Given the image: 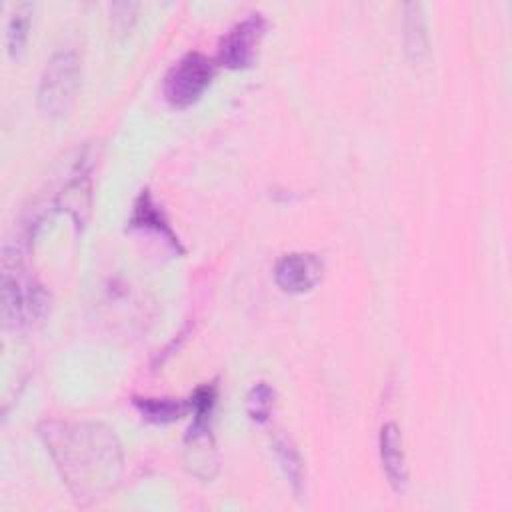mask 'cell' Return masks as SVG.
<instances>
[{
	"instance_id": "obj_1",
	"label": "cell",
	"mask_w": 512,
	"mask_h": 512,
	"mask_svg": "<svg viewBox=\"0 0 512 512\" xmlns=\"http://www.w3.org/2000/svg\"><path fill=\"white\" fill-rule=\"evenodd\" d=\"M40 434L76 502H96L116 488L122 450L114 430L94 422H46Z\"/></svg>"
},
{
	"instance_id": "obj_2",
	"label": "cell",
	"mask_w": 512,
	"mask_h": 512,
	"mask_svg": "<svg viewBox=\"0 0 512 512\" xmlns=\"http://www.w3.org/2000/svg\"><path fill=\"white\" fill-rule=\"evenodd\" d=\"M20 254V242H16L12 248H4L2 314L6 326L12 330L28 328L48 310V294L40 284H36L34 278L28 276Z\"/></svg>"
},
{
	"instance_id": "obj_3",
	"label": "cell",
	"mask_w": 512,
	"mask_h": 512,
	"mask_svg": "<svg viewBox=\"0 0 512 512\" xmlns=\"http://www.w3.org/2000/svg\"><path fill=\"white\" fill-rule=\"evenodd\" d=\"M80 60L74 50H58L46 62L38 84V108L48 118L64 116L76 96Z\"/></svg>"
},
{
	"instance_id": "obj_4",
	"label": "cell",
	"mask_w": 512,
	"mask_h": 512,
	"mask_svg": "<svg viewBox=\"0 0 512 512\" xmlns=\"http://www.w3.org/2000/svg\"><path fill=\"white\" fill-rule=\"evenodd\" d=\"M216 74V62L202 52L184 54L164 78V96L176 108L194 104L210 86Z\"/></svg>"
},
{
	"instance_id": "obj_5",
	"label": "cell",
	"mask_w": 512,
	"mask_h": 512,
	"mask_svg": "<svg viewBox=\"0 0 512 512\" xmlns=\"http://www.w3.org/2000/svg\"><path fill=\"white\" fill-rule=\"evenodd\" d=\"M264 30H266L264 16L260 12H250L246 18L238 20L220 38L216 62L232 70L248 68L256 60Z\"/></svg>"
},
{
	"instance_id": "obj_6",
	"label": "cell",
	"mask_w": 512,
	"mask_h": 512,
	"mask_svg": "<svg viewBox=\"0 0 512 512\" xmlns=\"http://www.w3.org/2000/svg\"><path fill=\"white\" fill-rule=\"evenodd\" d=\"M322 276V260L310 252H288L274 266L276 284L290 294L312 290Z\"/></svg>"
},
{
	"instance_id": "obj_7",
	"label": "cell",
	"mask_w": 512,
	"mask_h": 512,
	"mask_svg": "<svg viewBox=\"0 0 512 512\" xmlns=\"http://www.w3.org/2000/svg\"><path fill=\"white\" fill-rule=\"evenodd\" d=\"M186 466L200 480H210L216 474L218 458L210 432V416H192L186 434Z\"/></svg>"
},
{
	"instance_id": "obj_8",
	"label": "cell",
	"mask_w": 512,
	"mask_h": 512,
	"mask_svg": "<svg viewBox=\"0 0 512 512\" xmlns=\"http://www.w3.org/2000/svg\"><path fill=\"white\" fill-rule=\"evenodd\" d=\"M378 446H380L382 468L390 486L396 492H404L408 484V466H406V456L402 448V434L394 422H386L380 428Z\"/></svg>"
},
{
	"instance_id": "obj_9",
	"label": "cell",
	"mask_w": 512,
	"mask_h": 512,
	"mask_svg": "<svg viewBox=\"0 0 512 512\" xmlns=\"http://www.w3.org/2000/svg\"><path fill=\"white\" fill-rule=\"evenodd\" d=\"M130 228H140V230H152L156 234H160L162 238L168 240V244L172 248H176L178 252H182V246H180V240L178 236L172 232L168 220H166V214L162 212V208L154 202L152 194L148 188H144L136 202H134V210H132V216H130Z\"/></svg>"
},
{
	"instance_id": "obj_10",
	"label": "cell",
	"mask_w": 512,
	"mask_h": 512,
	"mask_svg": "<svg viewBox=\"0 0 512 512\" xmlns=\"http://www.w3.org/2000/svg\"><path fill=\"white\" fill-rule=\"evenodd\" d=\"M404 48L414 62H422L430 54L426 16L420 2L404 4Z\"/></svg>"
},
{
	"instance_id": "obj_11",
	"label": "cell",
	"mask_w": 512,
	"mask_h": 512,
	"mask_svg": "<svg viewBox=\"0 0 512 512\" xmlns=\"http://www.w3.org/2000/svg\"><path fill=\"white\" fill-rule=\"evenodd\" d=\"M272 448H274V454L280 462V468L292 488V492L296 496L302 494L304 490V478H306V472H304V462H302V456L300 452L296 450V446L292 444L290 438H286L284 434H276L274 440H272Z\"/></svg>"
},
{
	"instance_id": "obj_12",
	"label": "cell",
	"mask_w": 512,
	"mask_h": 512,
	"mask_svg": "<svg viewBox=\"0 0 512 512\" xmlns=\"http://www.w3.org/2000/svg\"><path fill=\"white\" fill-rule=\"evenodd\" d=\"M30 18H32V4L30 2H16L10 10L8 22H6V50L10 58H20L28 40L30 30Z\"/></svg>"
},
{
	"instance_id": "obj_13",
	"label": "cell",
	"mask_w": 512,
	"mask_h": 512,
	"mask_svg": "<svg viewBox=\"0 0 512 512\" xmlns=\"http://www.w3.org/2000/svg\"><path fill=\"white\" fill-rule=\"evenodd\" d=\"M134 406L140 410L144 420L156 424L174 422L190 410V402L178 398H134Z\"/></svg>"
},
{
	"instance_id": "obj_14",
	"label": "cell",
	"mask_w": 512,
	"mask_h": 512,
	"mask_svg": "<svg viewBox=\"0 0 512 512\" xmlns=\"http://www.w3.org/2000/svg\"><path fill=\"white\" fill-rule=\"evenodd\" d=\"M274 388L268 382H256L246 394V412L250 420L264 424L268 422L274 408Z\"/></svg>"
},
{
	"instance_id": "obj_15",
	"label": "cell",
	"mask_w": 512,
	"mask_h": 512,
	"mask_svg": "<svg viewBox=\"0 0 512 512\" xmlns=\"http://www.w3.org/2000/svg\"><path fill=\"white\" fill-rule=\"evenodd\" d=\"M136 4L134 2H116L112 4V26L118 34H126L134 20Z\"/></svg>"
}]
</instances>
